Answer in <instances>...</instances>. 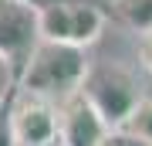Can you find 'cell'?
<instances>
[{
  "label": "cell",
  "instance_id": "11",
  "mask_svg": "<svg viewBox=\"0 0 152 146\" xmlns=\"http://www.w3.org/2000/svg\"><path fill=\"white\" fill-rule=\"evenodd\" d=\"M139 54H142V65H145V71L152 75V31L142 34V41H139Z\"/></svg>",
  "mask_w": 152,
  "mask_h": 146
},
{
  "label": "cell",
  "instance_id": "2",
  "mask_svg": "<svg viewBox=\"0 0 152 146\" xmlns=\"http://www.w3.org/2000/svg\"><path fill=\"white\" fill-rule=\"evenodd\" d=\"M81 92L95 102V109L105 116V122H108L115 133L132 119V112H135L139 102H142L139 82L125 68H118V65L91 68L88 78H85V85H81Z\"/></svg>",
  "mask_w": 152,
  "mask_h": 146
},
{
  "label": "cell",
  "instance_id": "4",
  "mask_svg": "<svg viewBox=\"0 0 152 146\" xmlns=\"http://www.w3.org/2000/svg\"><path fill=\"white\" fill-rule=\"evenodd\" d=\"M10 129L17 146H58L61 143V122H58V102L44 99L37 92L17 85V92L7 105Z\"/></svg>",
  "mask_w": 152,
  "mask_h": 146
},
{
  "label": "cell",
  "instance_id": "15",
  "mask_svg": "<svg viewBox=\"0 0 152 146\" xmlns=\"http://www.w3.org/2000/svg\"><path fill=\"white\" fill-rule=\"evenodd\" d=\"M58 146H61V143H58Z\"/></svg>",
  "mask_w": 152,
  "mask_h": 146
},
{
  "label": "cell",
  "instance_id": "7",
  "mask_svg": "<svg viewBox=\"0 0 152 146\" xmlns=\"http://www.w3.org/2000/svg\"><path fill=\"white\" fill-rule=\"evenodd\" d=\"M115 10L132 31L139 34L152 31V0H115Z\"/></svg>",
  "mask_w": 152,
  "mask_h": 146
},
{
  "label": "cell",
  "instance_id": "9",
  "mask_svg": "<svg viewBox=\"0 0 152 146\" xmlns=\"http://www.w3.org/2000/svg\"><path fill=\"white\" fill-rule=\"evenodd\" d=\"M17 85H20V68H17L10 58H4V54H0V109L10 105Z\"/></svg>",
  "mask_w": 152,
  "mask_h": 146
},
{
  "label": "cell",
  "instance_id": "10",
  "mask_svg": "<svg viewBox=\"0 0 152 146\" xmlns=\"http://www.w3.org/2000/svg\"><path fill=\"white\" fill-rule=\"evenodd\" d=\"M0 146H17V139H14V129H10V116H7V109H0Z\"/></svg>",
  "mask_w": 152,
  "mask_h": 146
},
{
  "label": "cell",
  "instance_id": "3",
  "mask_svg": "<svg viewBox=\"0 0 152 146\" xmlns=\"http://www.w3.org/2000/svg\"><path fill=\"white\" fill-rule=\"evenodd\" d=\"M105 14L88 0H51L41 7V34L51 41H64L88 48L102 38Z\"/></svg>",
  "mask_w": 152,
  "mask_h": 146
},
{
  "label": "cell",
  "instance_id": "5",
  "mask_svg": "<svg viewBox=\"0 0 152 146\" xmlns=\"http://www.w3.org/2000/svg\"><path fill=\"white\" fill-rule=\"evenodd\" d=\"M41 38V7L34 0H0V54L4 58L24 68Z\"/></svg>",
  "mask_w": 152,
  "mask_h": 146
},
{
  "label": "cell",
  "instance_id": "1",
  "mask_svg": "<svg viewBox=\"0 0 152 146\" xmlns=\"http://www.w3.org/2000/svg\"><path fill=\"white\" fill-rule=\"evenodd\" d=\"M88 71H91V68H88L85 48L41 38V44L31 51L27 65L20 68V88L61 102L64 95L78 92V88L85 85Z\"/></svg>",
  "mask_w": 152,
  "mask_h": 146
},
{
  "label": "cell",
  "instance_id": "8",
  "mask_svg": "<svg viewBox=\"0 0 152 146\" xmlns=\"http://www.w3.org/2000/svg\"><path fill=\"white\" fill-rule=\"evenodd\" d=\"M118 133H132V136H139V139L152 143V95H142L139 109L132 112V119L125 122Z\"/></svg>",
  "mask_w": 152,
  "mask_h": 146
},
{
  "label": "cell",
  "instance_id": "6",
  "mask_svg": "<svg viewBox=\"0 0 152 146\" xmlns=\"http://www.w3.org/2000/svg\"><path fill=\"white\" fill-rule=\"evenodd\" d=\"M58 122H61V146H102L105 139L115 136V129L105 122V116L81 88L58 102Z\"/></svg>",
  "mask_w": 152,
  "mask_h": 146
},
{
  "label": "cell",
  "instance_id": "12",
  "mask_svg": "<svg viewBox=\"0 0 152 146\" xmlns=\"http://www.w3.org/2000/svg\"><path fill=\"white\" fill-rule=\"evenodd\" d=\"M115 143L118 146H152V143L139 139V136H132V133H115Z\"/></svg>",
  "mask_w": 152,
  "mask_h": 146
},
{
  "label": "cell",
  "instance_id": "14",
  "mask_svg": "<svg viewBox=\"0 0 152 146\" xmlns=\"http://www.w3.org/2000/svg\"><path fill=\"white\" fill-rule=\"evenodd\" d=\"M112 4H115V0H112Z\"/></svg>",
  "mask_w": 152,
  "mask_h": 146
},
{
  "label": "cell",
  "instance_id": "13",
  "mask_svg": "<svg viewBox=\"0 0 152 146\" xmlns=\"http://www.w3.org/2000/svg\"><path fill=\"white\" fill-rule=\"evenodd\" d=\"M102 146H118V143H115V136H112V139H105V143H102Z\"/></svg>",
  "mask_w": 152,
  "mask_h": 146
}]
</instances>
